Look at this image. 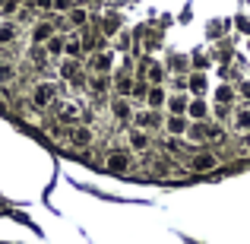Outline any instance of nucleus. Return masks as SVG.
Instances as JSON below:
<instances>
[{
	"instance_id": "obj_28",
	"label": "nucleus",
	"mask_w": 250,
	"mask_h": 244,
	"mask_svg": "<svg viewBox=\"0 0 250 244\" xmlns=\"http://www.w3.org/2000/svg\"><path fill=\"white\" fill-rule=\"evenodd\" d=\"M165 67H168V76H171V73H184V70H187V57L177 54V57H171Z\"/></svg>"
},
{
	"instance_id": "obj_4",
	"label": "nucleus",
	"mask_w": 250,
	"mask_h": 244,
	"mask_svg": "<svg viewBox=\"0 0 250 244\" xmlns=\"http://www.w3.org/2000/svg\"><path fill=\"white\" fill-rule=\"evenodd\" d=\"M114 51L111 48H95L89 57H85V70H89L92 76H111L114 73Z\"/></svg>"
},
{
	"instance_id": "obj_12",
	"label": "nucleus",
	"mask_w": 250,
	"mask_h": 244,
	"mask_svg": "<svg viewBox=\"0 0 250 244\" xmlns=\"http://www.w3.org/2000/svg\"><path fill=\"white\" fill-rule=\"evenodd\" d=\"M162 121H165V117H162V111H152V108H136L133 124H130V127L152 133V130H159V127H162Z\"/></svg>"
},
{
	"instance_id": "obj_22",
	"label": "nucleus",
	"mask_w": 250,
	"mask_h": 244,
	"mask_svg": "<svg viewBox=\"0 0 250 244\" xmlns=\"http://www.w3.org/2000/svg\"><path fill=\"white\" fill-rule=\"evenodd\" d=\"M187 89L193 92V98H206L209 76H206V73H190V76H187Z\"/></svg>"
},
{
	"instance_id": "obj_11",
	"label": "nucleus",
	"mask_w": 250,
	"mask_h": 244,
	"mask_svg": "<svg viewBox=\"0 0 250 244\" xmlns=\"http://www.w3.org/2000/svg\"><path fill=\"white\" fill-rule=\"evenodd\" d=\"M54 35H57L54 22H51V19H38V22L29 29V44H32V48H44Z\"/></svg>"
},
{
	"instance_id": "obj_16",
	"label": "nucleus",
	"mask_w": 250,
	"mask_h": 244,
	"mask_svg": "<svg viewBox=\"0 0 250 244\" xmlns=\"http://www.w3.org/2000/svg\"><path fill=\"white\" fill-rule=\"evenodd\" d=\"M187 127H190V121H187V117L165 114V121H162V133L171 136V140H184V136H187Z\"/></svg>"
},
{
	"instance_id": "obj_8",
	"label": "nucleus",
	"mask_w": 250,
	"mask_h": 244,
	"mask_svg": "<svg viewBox=\"0 0 250 244\" xmlns=\"http://www.w3.org/2000/svg\"><path fill=\"white\" fill-rule=\"evenodd\" d=\"M124 146H127L130 155H146L149 149H152V133L136 130V127H127V130H124Z\"/></svg>"
},
{
	"instance_id": "obj_34",
	"label": "nucleus",
	"mask_w": 250,
	"mask_h": 244,
	"mask_svg": "<svg viewBox=\"0 0 250 244\" xmlns=\"http://www.w3.org/2000/svg\"><path fill=\"white\" fill-rule=\"evenodd\" d=\"M10 105V98H6V89H0V108H6Z\"/></svg>"
},
{
	"instance_id": "obj_10",
	"label": "nucleus",
	"mask_w": 250,
	"mask_h": 244,
	"mask_svg": "<svg viewBox=\"0 0 250 244\" xmlns=\"http://www.w3.org/2000/svg\"><path fill=\"white\" fill-rule=\"evenodd\" d=\"M165 80H168L165 61H155V57H149V61L143 64V86H165Z\"/></svg>"
},
{
	"instance_id": "obj_3",
	"label": "nucleus",
	"mask_w": 250,
	"mask_h": 244,
	"mask_svg": "<svg viewBox=\"0 0 250 244\" xmlns=\"http://www.w3.org/2000/svg\"><path fill=\"white\" fill-rule=\"evenodd\" d=\"M222 165L219 153H212V149H196V153H190L187 159H184V171H190V175H209V171H215Z\"/></svg>"
},
{
	"instance_id": "obj_5",
	"label": "nucleus",
	"mask_w": 250,
	"mask_h": 244,
	"mask_svg": "<svg viewBox=\"0 0 250 244\" xmlns=\"http://www.w3.org/2000/svg\"><path fill=\"white\" fill-rule=\"evenodd\" d=\"M102 165H104V171H114V175H130L136 159L127 149H108V153L102 155Z\"/></svg>"
},
{
	"instance_id": "obj_31",
	"label": "nucleus",
	"mask_w": 250,
	"mask_h": 244,
	"mask_svg": "<svg viewBox=\"0 0 250 244\" xmlns=\"http://www.w3.org/2000/svg\"><path fill=\"white\" fill-rule=\"evenodd\" d=\"M54 10L57 13H73L76 10V0H54Z\"/></svg>"
},
{
	"instance_id": "obj_20",
	"label": "nucleus",
	"mask_w": 250,
	"mask_h": 244,
	"mask_svg": "<svg viewBox=\"0 0 250 244\" xmlns=\"http://www.w3.org/2000/svg\"><path fill=\"white\" fill-rule=\"evenodd\" d=\"M19 83V67L13 61H0V89H13Z\"/></svg>"
},
{
	"instance_id": "obj_15",
	"label": "nucleus",
	"mask_w": 250,
	"mask_h": 244,
	"mask_svg": "<svg viewBox=\"0 0 250 244\" xmlns=\"http://www.w3.org/2000/svg\"><path fill=\"white\" fill-rule=\"evenodd\" d=\"M187 121L190 124H209V121H212V108H209L206 98H190V105H187Z\"/></svg>"
},
{
	"instance_id": "obj_18",
	"label": "nucleus",
	"mask_w": 250,
	"mask_h": 244,
	"mask_svg": "<svg viewBox=\"0 0 250 244\" xmlns=\"http://www.w3.org/2000/svg\"><path fill=\"white\" fill-rule=\"evenodd\" d=\"M168 95H171V92L165 89V86H149V89H146V108H152V111H165Z\"/></svg>"
},
{
	"instance_id": "obj_23",
	"label": "nucleus",
	"mask_w": 250,
	"mask_h": 244,
	"mask_svg": "<svg viewBox=\"0 0 250 244\" xmlns=\"http://www.w3.org/2000/svg\"><path fill=\"white\" fill-rule=\"evenodd\" d=\"M89 95H108V89H111V76H89Z\"/></svg>"
},
{
	"instance_id": "obj_6",
	"label": "nucleus",
	"mask_w": 250,
	"mask_h": 244,
	"mask_svg": "<svg viewBox=\"0 0 250 244\" xmlns=\"http://www.w3.org/2000/svg\"><path fill=\"white\" fill-rule=\"evenodd\" d=\"M63 143H67L70 149H80V153H85V149L95 143V130H92L89 124H76V127H67V130H63Z\"/></svg>"
},
{
	"instance_id": "obj_30",
	"label": "nucleus",
	"mask_w": 250,
	"mask_h": 244,
	"mask_svg": "<svg viewBox=\"0 0 250 244\" xmlns=\"http://www.w3.org/2000/svg\"><path fill=\"white\" fill-rule=\"evenodd\" d=\"M234 92H238V98H244V105H250V80H241L234 86Z\"/></svg>"
},
{
	"instance_id": "obj_25",
	"label": "nucleus",
	"mask_w": 250,
	"mask_h": 244,
	"mask_svg": "<svg viewBox=\"0 0 250 244\" xmlns=\"http://www.w3.org/2000/svg\"><path fill=\"white\" fill-rule=\"evenodd\" d=\"M44 54L51 57V61H63V35H54L48 44H44Z\"/></svg>"
},
{
	"instance_id": "obj_19",
	"label": "nucleus",
	"mask_w": 250,
	"mask_h": 244,
	"mask_svg": "<svg viewBox=\"0 0 250 244\" xmlns=\"http://www.w3.org/2000/svg\"><path fill=\"white\" fill-rule=\"evenodd\" d=\"M187 105H190V98L184 95V92H171V95H168V105H165V114L187 117Z\"/></svg>"
},
{
	"instance_id": "obj_33",
	"label": "nucleus",
	"mask_w": 250,
	"mask_h": 244,
	"mask_svg": "<svg viewBox=\"0 0 250 244\" xmlns=\"http://www.w3.org/2000/svg\"><path fill=\"white\" fill-rule=\"evenodd\" d=\"M38 10H54V0H35Z\"/></svg>"
},
{
	"instance_id": "obj_7",
	"label": "nucleus",
	"mask_w": 250,
	"mask_h": 244,
	"mask_svg": "<svg viewBox=\"0 0 250 244\" xmlns=\"http://www.w3.org/2000/svg\"><path fill=\"white\" fill-rule=\"evenodd\" d=\"M57 83L61 86H83L85 83V73H83V61H57Z\"/></svg>"
},
{
	"instance_id": "obj_1",
	"label": "nucleus",
	"mask_w": 250,
	"mask_h": 244,
	"mask_svg": "<svg viewBox=\"0 0 250 244\" xmlns=\"http://www.w3.org/2000/svg\"><path fill=\"white\" fill-rule=\"evenodd\" d=\"M32 108L35 111H51L57 102H61V83L54 80H38L35 86H32V95H29Z\"/></svg>"
},
{
	"instance_id": "obj_9",
	"label": "nucleus",
	"mask_w": 250,
	"mask_h": 244,
	"mask_svg": "<svg viewBox=\"0 0 250 244\" xmlns=\"http://www.w3.org/2000/svg\"><path fill=\"white\" fill-rule=\"evenodd\" d=\"M133 114H136V108H133V102H130L127 95H114L111 98V117H114V124L130 127V124H133Z\"/></svg>"
},
{
	"instance_id": "obj_26",
	"label": "nucleus",
	"mask_w": 250,
	"mask_h": 244,
	"mask_svg": "<svg viewBox=\"0 0 250 244\" xmlns=\"http://www.w3.org/2000/svg\"><path fill=\"white\" fill-rule=\"evenodd\" d=\"M162 153H165V159H174V155H181V140H171V136H162L159 140Z\"/></svg>"
},
{
	"instance_id": "obj_14",
	"label": "nucleus",
	"mask_w": 250,
	"mask_h": 244,
	"mask_svg": "<svg viewBox=\"0 0 250 244\" xmlns=\"http://www.w3.org/2000/svg\"><path fill=\"white\" fill-rule=\"evenodd\" d=\"M83 54H85V35L83 32H67V35H63V57L83 61Z\"/></svg>"
},
{
	"instance_id": "obj_13",
	"label": "nucleus",
	"mask_w": 250,
	"mask_h": 244,
	"mask_svg": "<svg viewBox=\"0 0 250 244\" xmlns=\"http://www.w3.org/2000/svg\"><path fill=\"white\" fill-rule=\"evenodd\" d=\"M111 86H114L117 95H127V98L133 95V61H127L114 76H111Z\"/></svg>"
},
{
	"instance_id": "obj_21",
	"label": "nucleus",
	"mask_w": 250,
	"mask_h": 244,
	"mask_svg": "<svg viewBox=\"0 0 250 244\" xmlns=\"http://www.w3.org/2000/svg\"><path fill=\"white\" fill-rule=\"evenodd\" d=\"M16 38H19V25L13 22V19L0 16V48H10Z\"/></svg>"
},
{
	"instance_id": "obj_27",
	"label": "nucleus",
	"mask_w": 250,
	"mask_h": 244,
	"mask_svg": "<svg viewBox=\"0 0 250 244\" xmlns=\"http://www.w3.org/2000/svg\"><path fill=\"white\" fill-rule=\"evenodd\" d=\"M48 61H51V57L44 54V48H32V67H35V70H44Z\"/></svg>"
},
{
	"instance_id": "obj_29",
	"label": "nucleus",
	"mask_w": 250,
	"mask_h": 244,
	"mask_svg": "<svg viewBox=\"0 0 250 244\" xmlns=\"http://www.w3.org/2000/svg\"><path fill=\"white\" fill-rule=\"evenodd\" d=\"M70 22H73L76 29H83V25L89 22V10H83V6H76V10L70 13Z\"/></svg>"
},
{
	"instance_id": "obj_17",
	"label": "nucleus",
	"mask_w": 250,
	"mask_h": 244,
	"mask_svg": "<svg viewBox=\"0 0 250 244\" xmlns=\"http://www.w3.org/2000/svg\"><path fill=\"white\" fill-rule=\"evenodd\" d=\"M231 133H241V136H250V105H241V108L231 111Z\"/></svg>"
},
{
	"instance_id": "obj_2",
	"label": "nucleus",
	"mask_w": 250,
	"mask_h": 244,
	"mask_svg": "<svg viewBox=\"0 0 250 244\" xmlns=\"http://www.w3.org/2000/svg\"><path fill=\"white\" fill-rule=\"evenodd\" d=\"M85 117H89V111H85V102H80V98H61V102L54 105V121L61 124V127L85 124Z\"/></svg>"
},
{
	"instance_id": "obj_24",
	"label": "nucleus",
	"mask_w": 250,
	"mask_h": 244,
	"mask_svg": "<svg viewBox=\"0 0 250 244\" xmlns=\"http://www.w3.org/2000/svg\"><path fill=\"white\" fill-rule=\"evenodd\" d=\"M238 98V92H234V86H225L222 83L219 89H215V105H222V108H231V102Z\"/></svg>"
},
{
	"instance_id": "obj_32",
	"label": "nucleus",
	"mask_w": 250,
	"mask_h": 244,
	"mask_svg": "<svg viewBox=\"0 0 250 244\" xmlns=\"http://www.w3.org/2000/svg\"><path fill=\"white\" fill-rule=\"evenodd\" d=\"M231 111L234 108H222V105H215V121H231Z\"/></svg>"
}]
</instances>
